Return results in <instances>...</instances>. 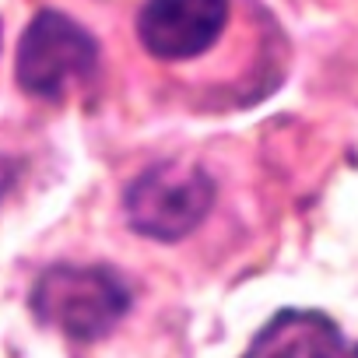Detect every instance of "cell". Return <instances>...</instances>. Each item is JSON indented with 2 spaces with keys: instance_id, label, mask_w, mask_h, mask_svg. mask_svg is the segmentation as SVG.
Segmentation results:
<instances>
[{
  "instance_id": "1",
  "label": "cell",
  "mask_w": 358,
  "mask_h": 358,
  "mask_svg": "<svg viewBox=\"0 0 358 358\" xmlns=\"http://www.w3.org/2000/svg\"><path fill=\"white\" fill-rule=\"evenodd\" d=\"M130 309L127 285L109 267L57 264L32 288V313L71 341L106 337Z\"/></svg>"
},
{
  "instance_id": "2",
  "label": "cell",
  "mask_w": 358,
  "mask_h": 358,
  "mask_svg": "<svg viewBox=\"0 0 358 358\" xmlns=\"http://www.w3.org/2000/svg\"><path fill=\"white\" fill-rule=\"evenodd\" d=\"M215 204V179L190 162H158L127 190V218L134 232L176 243L190 236Z\"/></svg>"
},
{
  "instance_id": "3",
  "label": "cell",
  "mask_w": 358,
  "mask_h": 358,
  "mask_svg": "<svg viewBox=\"0 0 358 358\" xmlns=\"http://www.w3.org/2000/svg\"><path fill=\"white\" fill-rule=\"evenodd\" d=\"M99 67L95 39L60 11H39L18 43V85L39 99H60Z\"/></svg>"
},
{
  "instance_id": "4",
  "label": "cell",
  "mask_w": 358,
  "mask_h": 358,
  "mask_svg": "<svg viewBox=\"0 0 358 358\" xmlns=\"http://www.w3.org/2000/svg\"><path fill=\"white\" fill-rule=\"evenodd\" d=\"M229 22V0H148L137 39L158 60H190L215 46Z\"/></svg>"
},
{
  "instance_id": "5",
  "label": "cell",
  "mask_w": 358,
  "mask_h": 358,
  "mask_svg": "<svg viewBox=\"0 0 358 358\" xmlns=\"http://www.w3.org/2000/svg\"><path fill=\"white\" fill-rule=\"evenodd\" d=\"M243 358H358V344H348L323 313L285 309L250 341Z\"/></svg>"
},
{
  "instance_id": "6",
  "label": "cell",
  "mask_w": 358,
  "mask_h": 358,
  "mask_svg": "<svg viewBox=\"0 0 358 358\" xmlns=\"http://www.w3.org/2000/svg\"><path fill=\"white\" fill-rule=\"evenodd\" d=\"M15 172H18V165H15L11 158L0 155V201H4V194L11 190V183H15Z\"/></svg>"
}]
</instances>
